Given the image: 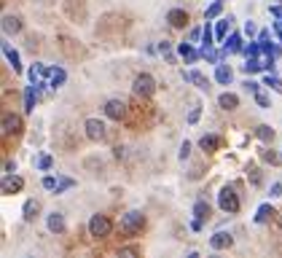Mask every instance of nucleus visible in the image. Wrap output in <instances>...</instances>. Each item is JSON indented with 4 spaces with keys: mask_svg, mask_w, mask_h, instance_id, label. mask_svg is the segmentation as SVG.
Instances as JSON below:
<instances>
[{
    "mask_svg": "<svg viewBox=\"0 0 282 258\" xmlns=\"http://www.w3.org/2000/svg\"><path fill=\"white\" fill-rule=\"evenodd\" d=\"M245 57H261L264 54V46H261V41H255V43H250V46H245Z\"/></svg>",
    "mask_w": 282,
    "mask_h": 258,
    "instance_id": "c85d7f7f",
    "label": "nucleus"
},
{
    "mask_svg": "<svg viewBox=\"0 0 282 258\" xmlns=\"http://www.w3.org/2000/svg\"><path fill=\"white\" fill-rule=\"evenodd\" d=\"M231 78H234L231 67H226V65H218V67H215V81H218V84L229 86V84H231Z\"/></svg>",
    "mask_w": 282,
    "mask_h": 258,
    "instance_id": "412c9836",
    "label": "nucleus"
},
{
    "mask_svg": "<svg viewBox=\"0 0 282 258\" xmlns=\"http://www.w3.org/2000/svg\"><path fill=\"white\" fill-rule=\"evenodd\" d=\"M154 91H156V81H154V76H151V73H140V76L135 78V95L151 97Z\"/></svg>",
    "mask_w": 282,
    "mask_h": 258,
    "instance_id": "20e7f679",
    "label": "nucleus"
},
{
    "mask_svg": "<svg viewBox=\"0 0 282 258\" xmlns=\"http://www.w3.org/2000/svg\"><path fill=\"white\" fill-rule=\"evenodd\" d=\"M105 116L113 119V121H121L126 116V105L121 100H108V102H105Z\"/></svg>",
    "mask_w": 282,
    "mask_h": 258,
    "instance_id": "0eeeda50",
    "label": "nucleus"
},
{
    "mask_svg": "<svg viewBox=\"0 0 282 258\" xmlns=\"http://www.w3.org/2000/svg\"><path fill=\"white\" fill-rule=\"evenodd\" d=\"M199 35H202V30H191V35H188V41H191V43H196V41H199Z\"/></svg>",
    "mask_w": 282,
    "mask_h": 258,
    "instance_id": "a19ab883",
    "label": "nucleus"
},
{
    "mask_svg": "<svg viewBox=\"0 0 282 258\" xmlns=\"http://www.w3.org/2000/svg\"><path fill=\"white\" fill-rule=\"evenodd\" d=\"M229 25H231V16H229V19H220V22H218V27H215V38H218V41H223V38H226V32H229Z\"/></svg>",
    "mask_w": 282,
    "mask_h": 258,
    "instance_id": "c756f323",
    "label": "nucleus"
},
{
    "mask_svg": "<svg viewBox=\"0 0 282 258\" xmlns=\"http://www.w3.org/2000/svg\"><path fill=\"white\" fill-rule=\"evenodd\" d=\"M272 30L277 32V38H279V43H282V19H277L274 25H272Z\"/></svg>",
    "mask_w": 282,
    "mask_h": 258,
    "instance_id": "e433bc0d",
    "label": "nucleus"
},
{
    "mask_svg": "<svg viewBox=\"0 0 282 258\" xmlns=\"http://www.w3.org/2000/svg\"><path fill=\"white\" fill-rule=\"evenodd\" d=\"M264 86L274 89V91H282V81H279L274 73H266V76H264Z\"/></svg>",
    "mask_w": 282,
    "mask_h": 258,
    "instance_id": "bb28decb",
    "label": "nucleus"
},
{
    "mask_svg": "<svg viewBox=\"0 0 282 258\" xmlns=\"http://www.w3.org/2000/svg\"><path fill=\"white\" fill-rule=\"evenodd\" d=\"M22 132V119L14 113H3V135H19Z\"/></svg>",
    "mask_w": 282,
    "mask_h": 258,
    "instance_id": "1a4fd4ad",
    "label": "nucleus"
},
{
    "mask_svg": "<svg viewBox=\"0 0 282 258\" xmlns=\"http://www.w3.org/2000/svg\"><path fill=\"white\" fill-rule=\"evenodd\" d=\"M110 220H108V215H91V220H89V234L91 237H97V239H102V237H108L110 234Z\"/></svg>",
    "mask_w": 282,
    "mask_h": 258,
    "instance_id": "7ed1b4c3",
    "label": "nucleus"
},
{
    "mask_svg": "<svg viewBox=\"0 0 282 258\" xmlns=\"http://www.w3.org/2000/svg\"><path fill=\"white\" fill-rule=\"evenodd\" d=\"M188 154H191V143H188V140H185V143L180 145V159L185 161V159H188Z\"/></svg>",
    "mask_w": 282,
    "mask_h": 258,
    "instance_id": "f704fd0d",
    "label": "nucleus"
},
{
    "mask_svg": "<svg viewBox=\"0 0 282 258\" xmlns=\"http://www.w3.org/2000/svg\"><path fill=\"white\" fill-rule=\"evenodd\" d=\"M253 95H255V102L258 105H261V108H269V97L264 95V91H261V86H258L255 91H253Z\"/></svg>",
    "mask_w": 282,
    "mask_h": 258,
    "instance_id": "473e14b6",
    "label": "nucleus"
},
{
    "mask_svg": "<svg viewBox=\"0 0 282 258\" xmlns=\"http://www.w3.org/2000/svg\"><path fill=\"white\" fill-rule=\"evenodd\" d=\"M65 78H67L65 70H62V67H54L51 76H49V86H51V89H60V86L65 84Z\"/></svg>",
    "mask_w": 282,
    "mask_h": 258,
    "instance_id": "5701e85b",
    "label": "nucleus"
},
{
    "mask_svg": "<svg viewBox=\"0 0 282 258\" xmlns=\"http://www.w3.org/2000/svg\"><path fill=\"white\" fill-rule=\"evenodd\" d=\"M84 129H86V137L91 140V143H102V140L108 137V129H105V124L100 119H86Z\"/></svg>",
    "mask_w": 282,
    "mask_h": 258,
    "instance_id": "39448f33",
    "label": "nucleus"
},
{
    "mask_svg": "<svg viewBox=\"0 0 282 258\" xmlns=\"http://www.w3.org/2000/svg\"><path fill=\"white\" fill-rule=\"evenodd\" d=\"M199 116H202V110H199V108H194L191 113H188V124H196V121H199Z\"/></svg>",
    "mask_w": 282,
    "mask_h": 258,
    "instance_id": "c9c22d12",
    "label": "nucleus"
},
{
    "mask_svg": "<svg viewBox=\"0 0 282 258\" xmlns=\"http://www.w3.org/2000/svg\"><path fill=\"white\" fill-rule=\"evenodd\" d=\"M258 137H261V140H274V129L272 126H258Z\"/></svg>",
    "mask_w": 282,
    "mask_h": 258,
    "instance_id": "2f4dec72",
    "label": "nucleus"
},
{
    "mask_svg": "<svg viewBox=\"0 0 282 258\" xmlns=\"http://www.w3.org/2000/svg\"><path fill=\"white\" fill-rule=\"evenodd\" d=\"M218 143H220V140H218L215 135H204L202 140H199V148H202V151H215Z\"/></svg>",
    "mask_w": 282,
    "mask_h": 258,
    "instance_id": "a878e982",
    "label": "nucleus"
},
{
    "mask_svg": "<svg viewBox=\"0 0 282 258\" xmlns=\"http://www.w3.org/2000/svg\"><path fill=\"white\" fill-rule=\"evenodd\" d=\"M272 16L282 19V6H272Z\"/></svg>",
    "mask_w": 282,
    "mask_h": 258,
    "instance_id": "79ce46f5",
    "label": "nucleus"
},
{
    "mask_svg": "<svg viewBox=\"0 0 282 258\" xmlns=\"http://www.w3.org/2000/svg\"><path fill=\"white\" fill-rule=\"evenodd\" d=\"M46 226H49L51 234H62V231H65V218H62V213H51L49 218H46Z\"/></svg>",
    "mask_w": 282,
    "mask_h": 258,
    "instance_id": "4468645a",
    "label": "nucleus"
},
{
    "mask_svg": "<svg viewBox=\"0 0 282 258\" xmlns=\"http://www.w3.org/2000/svg\"><path fill=\"white\" fill-rule=\"evenodd\" d=\"M231 245H234V237L229 231H218V234L210 237V248L213 250H226V248H231Z\"/></svg>",
    "mask_w": 282,
    "mask_h": 258,
    "instance_id": "6e6552de",
    "label": "nucleus"
},
{
    "mask_svg": "<svg viewBox=\"0 0 282 258\" xmlns=\"http://www.w3.org/2000/svg\"><path fill=\"white\" fill-rule=\"evenodd\" d=\"M51 167V156H41L38 159V170H49Z\"/></svg>",
    "mask_w": 282,
    "mask_h": 258,
    "instance_id": "72a5a7b5",
    "label": "nucleus"
},
{
    "mask_svg": "<svg viewBox=\"0 0 282 258\" xmlns=\"http://www.w3.org/2000/svg\"><path fill=\"white\" fill-rule=\"evenodd\" d=\"M272 196H282V183H274L272 186Z\"/></svg>",
    "mask_w": 282,
    "mask_h": 258,
    "instance_id": "ea45409f",
    "label": "nucleus"
},
{
    "mask_svg": "<svg viewBox=\"0 0 282 258\" xmlns=\"http://www.w3.org/2000/svg\"><path fill=\"white\" fill-rule=\"evenodd\" d=\"M22 186H25V180H22L19 175L8 172L6 178H3V194H6V196H8V194H16V191H22Z\"/></svg>",
    "mask_w": 282,
    "mask_h": 258,
    "instance_id": "9b49d317",
    "label": "nucleus"
},
{
    "mask_svg": "<svg viewBox=\"0 0 282 258\" xmlns=\"http://www.w3.org/2000/svg\"><path fill=\"white\" fill-rule=\"evenodd\" d=\"M277 213H274V207L272 205H261L258 207V213H255V224H269Z\"/></svg>",
    "mask_w": 282,
    "mask_h": 258,
    "instance_id": "a211bd4d",
    "label": "nucleus"
},
{
    "mask_svg": "<svg viewBox=\"0 0 282 258\" xmlns=\"http://www.w3.org/2000/svg\"><path fill=\"white\" fill-rule=\"evenodd\" d=\"M35 102H38V95H35V84L25 89V113L35 110Z\"/></svg>",
    "mask_w": 282,
    "mask_h": 258,
    "instance_id": "4be33fe9",
    "label": "nucleus"
},
{
    "mask_svg": "<svg viewBox=\"0 0 282 258\" xmlns=\"http://www.w3.org/2000/svg\"><path fill=\"white\" fill-rule=\"evenodd\" d=\"M183 78H185V81H191V84H196L202 91H207V89H210V81H207L202 73H196V70H191V73H183Z\"/></svg>",
    "mask_w": 282,
    "mask_h": 258,
    "instance_id": "aec40b11",
    "label": "nucleus"
},
{
    "mask_svg": "<svg viewBox=\"0 0 282 258\" xmlns=\"http://www.w3.org/2000/svg\"><path fill=\"white\" fill-rule=\"evenodd\" d=\"M245 49L242 46V35L239 32H231L229 38H223V54H239Z\"/></svg>",
    "mask_w": 282,
    "mask_h": 258,
    "instance_id": "9d476101",
    "label": "nucleus"
},
{
    "mask_svg": "<svg viewBox=\"0 0 282 258\" xmlns=\"http://www.w3.org/2000/svg\"><path fill=\"white\" fill-rule=\"evenodd\" d=\"M43 189L57 191V189H60V178H54V175H46V178H43Z\"/></svg>",
    "mask_w": 282,
    "mask_h": 258,
    "instance_id": "7c9ffc66",
    "label": "nucleus"
},
{
    "mask_svg": "<svg viewBox=\"0 0 282 258\" xmlns=\"http://www.w3.org/2000/svg\"><path fill=\"white\" fill-rule=\"evenodd\" d=\"M210 218V205L204 202V199H199V202L194 205V220H191V229L194 231H202L204 220Z\"/></svg>",
    "mask_w": 282,
    "mask_h": 258,
    "instance_id": "423d86ee",
    "label": "nucleus"
},
{
    "mask_svg": "<svg viewBox=\"0 0 282 258\" xmlns=\"http://www.w3.org/2000/svg\"><path fill=\"white\" fill-rule=\"evenodd\" d=\"M145 226V215L137 213V210H129L126 215H121V231L129 234V237H135V234H140Z\"/></svg>",
    "mask_w": 282,
    "mask_h": 258,
    "instance_id": "f257e3e1",
    "label": "nucleus"
},
{
    "mask_svg": "<svg viewBox=\"0 0 282 258\" xmlns=\"http://www.w3.org/2000/svg\"><path fill=\"white\" fill-rule=\"evenodd\" d=\"M220 11H223V0H213V6H210V8L204 11V19H210V22H213V19L220 14Z\"/></svg>",
    "mask_w": 282,
    "mask_h": 258,
    "instance_id": "cd10ccee",
    "label": "nucleus"
},
{
    "mask_svg": "<svg viewBox=\"0 0 282 258\" xmlns=\"http://www.w3.org/2000/svg\"><path fill=\"white\" fill-rule=\"evenodd\" d=\"M218 205H220L223 213H229V215L239 213V196H237V191H234L231 186H223L220 194H218Z\"/></svg>",
    "mask_w": 282,
    "mask_h": 258,
    "instance_id": "f03ea898",
    "label": "nucleus"
},
{
    "mask_svg": "<svg viewBox=\"0 0 282 258\" xmlns=\"http://www.w3.org/2000/svg\"><path fill=\"white\" fill-rule=\"evenodd\" d=\"M121 255H137V248H124Z\"/></svg>",
    "mask_w": 282,
    "mask_h": 258,
    "instance_id": "c03bdc74",
    "label": "nucleus"
},
{
    "mask_svg": "<svg viewBox=\"0 0 282 258\" xmlns=\"http://www.w3.org/2000/svg\"><path fill=\"white\" fill-rule=\"evenodd\" d=\"M167 22H170L175 30H183V27L188 25V14H185L183 8H172L170 14H167Z\"/></svg>",
    "mask_w": 282,
    "mask_h": 258,
    "instance_id": "f8f14e48",
    "label": "nucleus"
},
{
    "mask_svg": "<svg viewBox=\"0 0 282 258\" xmlns=\"http://www.w3.org/2000/svg\"><path fill=\"white\" fill-rule=\"evenodd\" d=\"M218 105L223 110H234V108H239V97L231 95V91H223V95L218 97Z\"/></svg>",
    "mask_w": 282,
    "mask_h": 258,
    "instance_id": "dca6fc26",
    "label": "nucleus"
},
{
    "mask_svg": "<svg viewBox=\"0 0 282 258\" xmlns=\"http://www.w3.org/2000/svg\"><path fill=\"white\" fill-rule=\"evenodd\" d=\"M159 51H161V54H170V43H167V41L159 43Z\"/></svg>",
    "mask_w": 282,
    "mask_h": 258,
    "instance_id": "37998d69",
    "label": "nucleus"
},
{
    "mask_svg": "<svg viewBox=\"0 0 282 258\" xmlns=\"http://www.w3.org/2000/svg\"><path fill=\"white\" fill-rule=\"evenodd\" d=\"M3 54H6V60H8V65L14 67V73H22V62H19V54L11 49L8 43H3Z\"/></svg>",
    "mask_w": 282,
    "mask_h": 258,
    "instance_id": "6ab92c4d",
    "label": "nucleus"
},
{
    "mask_svg": "<svg viewBox=\"0 0 282 258\" xmlns=\"http://www.w3.org/2000/svg\"><path fill=\"white\" fill-rule=\"evenodd\" d=\"M38 213H41V205L35 202V199H27V202H25V207H22V218H25L27 224H32V220H35V215H38Z\"/></svg>",
    "mask_w": 282,
    "mask_h": 258,
    "instance_id": "2eb2a0df",
    "label": "nucleus"
},
{
    "mask_svg": "<svg viewBox=\"0 0 282 258\" xmlns=\"http://www.w3.org/2000/svg\"><path fill=\"white\" fill-rule=\"evenodd\" d=\"M250 178H253V183H255V186L261 183V175H258V170H255V167H250Z\"/></svg>",
    "mask_w": 282,
    "mask_h": 258,
    "instance_id": "58836bf2",
    "label": "nucleus"
},
{
    "mask_svg": "<svg viewBox=\"0 0 282 258\" xmlns=\"http://www.w3.org/2000/svg\"><path fill=\"white\" fill-rule=\"evenodd\" d=\"M258 86H261V84H255V81H250V78H248V81H245V89H248V91H255Z\"/></svg>",
    "mask_w": 282,
    "mask_h": 258,
    "instance_id": "4c0bfd02",
    "label": "nucleus"
},
{
    "mask_svg": "<svg viewBox=\"0 0 282 258\" xmlns=\"http://www.w3.org/2000/svg\"><path fill=\"white\" fill-rule=\"evenodd\" d=\"M178 51H180V57H183V60H185L188 65H194V62L199 60V57H202V51H196L194 46H191V41H188V43L183 41V43L178 46Z\"/></svg>",
    "mask_w": 282,
    "mask_h": 258,
    "instance_id": "ddd939ff",
    "label": "nucleus"
},
{
    "mask_svg": "<svg viewBox=\"0 0 282 258\" xmlns=\"http://www.w3.org/2000/svg\"><path fill=\"white\" fill-rule=\"evenodd\" d=\"M242 67H245V73H258V70H264V62H261V57H248V62Z\"/></svg>",
    "mask_w": 282,
    "mask_h": 258,
    "instance_id": "b1692460",
    "label": "nucleus"
},
{
    "mask_svg": "<svg viewBox=\"0 0 282 258\" xmlns=\"http://www.w3.org/2000/svg\"><path fill=\"white\" fill-rule=\"evenodd\" d=\"M22 30V22H19V16H11V14H6L3 16V32L6 35H16Z\"/></svg>",
    "mask_w": 282,
    "mask_h": 258,
    "instance_id": "f3484780",
    "label": "nucleus"
},
{
    "mask_svg": "<svg viewBox=\"0 0 282 258\" xmlns=\"http://www.w3.org/2000/svg\"><path fill=\"white\" fill-rule=\"evenodd\" d=\"M213 38H215V35H213V30H210V19H207V25L202 27V51L213 49Z\"/></svg>",
    "mask_w": 282,
    "mask_h": 258,
    "instance_id": "393cba45",
    "label": "nucleus"
}]
</instances>
